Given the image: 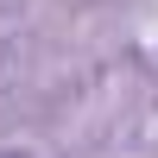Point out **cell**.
I'll return each mask as SVG.
<instances>
[{"label": "cell", "instance_id": "6da1fadb", "mask_svg": "<svg viewBox=\"0 0 158 158\" xmlns=\"http://www.w3.org/2000/svg\"><path fill=\"white\" fill-rule=\"evenodd\" d=\"M0 158H19V152H0Z\"/></svg>", "mask_w": 158, "mask_h": 158}]
</instances>
